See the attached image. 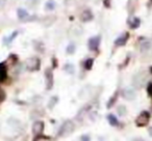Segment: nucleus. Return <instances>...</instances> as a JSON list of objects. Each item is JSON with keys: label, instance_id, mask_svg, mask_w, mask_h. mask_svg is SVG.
Listing matches in <instances>:
<instances>
[{"label": "nucleus", "instance_id": "1", "mask_svg": "<svg viewBox=\"0 0 152 141\" xmlns=\"http://www.w3.org/2000/svg\"><path fill=\"white\" fill-rule=\"evenodd\" d=\"M74 130H75V124H74V121H72V120H70V119L65 120V121L61 124L58 132H57V136L61 137V138L67 137V136H69V135H71L72 133L74 132Z\"/></svg>", "mask_w": 152, "mask_h": 141}, {"label": "nucleus", "instance_id": "2", "mask_svg": "<svg viewBox=\"0 0 152 141\" xmlns=\"http://www.w3.org/2000/svg\"><path fill=\"white\" fill-rule=\"evenodd\" d=\"M25 67L29 72H37L41 67V59L37 56L29 57V58L26 60Z\"/></svg>", "mask_w": 152, "mask_h": 141}, {"label": "nucleus", "instance_id": "3", "mask_svg": "<svg viewBox=\"0 0 152 141\" xmlns=\"http://www.w3.org/2000/svg\"><path fill=\"white\" fill-rule=\"evenodd\" d=\"M150 117H151V115H150L149 112L142 111L141 113L137 115V117L135 118V124H137V127H140V128L146 127L148 124H149Z\"/></svg>", "mask_w": 152, "mask_h": 141}, {"label": "nucleus", "instance_id": "4", "mask_svg": "<svg viewBox=\"0 0 152 141\" xmlns=\"http://www.w3.org/2000/svg\"><path fill=\"white\" fill-rule=\"evenodd\" d=\"M45 83H46V89L47 90H51L53 88V84H54V78H53V72L50 67H47L45 69Z\"/></svg>", "mask_w": 152, "mask_h": 141}, {"label": "nucleus", "instance_id": "5", "mask_svg": "<svg viewBox=\"0 0 152 141\" xmlns=\"http://www.w3.org/2000/svg\"><path fill=\"white\" fill-rule=\"evenodd\" d=\"M100 44H101V36L100 35H95L93 38H91L88 42V48L90 51H98L99 50Z\"/></svg>", "mask_w": 152, "mask_h": 141}, {"label": "nucleus", "instance_id": "6", "mask_svg": "<svg viewBox=\"0 0 152 141\" xmlns=\"http://www.w3.org/2000/svg\"><path fill=\"white\" fill-rule=\"evenodd\" d=\"M129 38H130V34L129 32H123L122 34L118 36V38L115 40V46L116 47H123L127 44Z\"/></svg>", "mask_w": 152, "mask_h": 141}, {"label": "nucleus", "instance_id": "7", "mask_svg": "<svg viewBox=\"0 0 152 141\" xmlns=\"http://www.w3.org/2000/svg\"><path fill=\"white\" fill-rule=\"evenodd\" d=\"M121 95H122L123 99L127 100V101H133V100L137 98L135 90L132 88H129V87L122 89V91H121Z\"/></svg>", "mask_w": 152, "mask_h": 141}, {"label": "nucleus", "instance_id": "8", "mask_svg": "<svg viewBox=\"0 0 152 141\" xmlns=\"http://www.w3.org/2000/svg\"><path fill=\"white\" fill-rule=\"evenodd\" d=\"M145 80H146L145 74H142V73L141 74H137L132 78V85L134 86V88L140 89V88H142V86H143Z\"/></svg>", "mask_w": 152, "mask_h": 141}, {"label": "nucleus", "instance_id": "9", "mask_svg": "<svg viewBox=\"0 0 152 141\" xmlns=\"http://www.w3.org/2000/svg\"><path fill=\"white\" fill-rule=\"evenodd\" d=\"M44 128H45L44 121H42V120H36L34 122V124H32V134L34 136H40L43 133V131H44Z\"/></svg>", "mask_w": 152, "mask_h": 141}, {"label": "nucleus", "instance_id": "10", "mask_svg": "<svg viewBox=\"0 0 152 141\" xmlns=\"http://www.w3.org/2000/svg\"><path fill=\"white\" fill-rule=\"evenodd\" d=\"M80 20L83 23H88V22H91L94 20V14L91 9H86L83 11V13L80 14Z\"/></svg>", "mask_w": 152, "mask_h": 141}, {"label": "nucleus", "instance_id": "11", "mask_svg": "<svg viewBox=\"0 0 152 141\" xmlns=\"http://www.w3.org/2000/svg\"><path fill=\"white\" fill-rule=\"evenodd\" d=\"M151 48H152V42L149 38H143L142 42H140V50H141V52L146 53L151 50Z\"/></svg>", "mask_w": 152, "mask_h": 141}, {"label": "nucleus", "instance_id": "12", "mask_svg": "<svg viewBox=\"0 0 152 141\" xmlns=\"http://www.w3.org/2000/svg\"><path fill=\"white\" fill-rule=\"evenodd\" d=\"M17 16L20 21L25 22V21H29L30 20L29 13H28L25 9H23V7H19V9H17Z\"/></svg>", "mask_w": 152, "mask_h": 141}, {"label": "nucleus", "instance_id": "13", "mask_svg": "<svg viewBox=\"0 0 152 141\" xmlns=\"http://www.w3.org/2000/svg\"><path fill=\"white\" fill-rule=\"evenodd\" d=\"M7 79V67L4 62L0 63V83H3Z\"/></svg>", "mask_w": 152, "mask_h": 141}, {"label": "nucleus", "instance_id": "14", "mask_svg": "<svg viewBox=\"0 0 152 141\" xmlns=\"http://www.w3.org/2000/svg\"><path fill=\"white\" fill-rule=\"evenodd\" d=\"M128 25L131 29H137L141 26V19L137 17H132L128 20Z\"/></svg>", "mask_w": 152, "mask_h": 141}, {"label": "nucleus", "instance_id": "15", "mask_svg": "<svg viewBox=\"0 0 152 141\" xmlns=\"http://www.w3.org/2000/svg\"><path fill=\"white\" fill-rule=\"evenodd\" d=\"M56 21V17L55 16H47L42 20V24L45 27H50L51 25L54 24V22Z\"/></svg>", "mask_w": 152, "mask_h": 141}, {"label": "nucleus", "instance_id": "16", "mask_svg": "<svg viewBox=\"0 0 152 141\" xmlns=\"http://www.w3.org/2000/svg\"><path fill=\"white\" fill-rule=\"evenodd\" d=\"M18 35H19V31H18V30H15L13 33H11L9 36H7V38H4V40H4V45H7V46L11 45L12 43H13V40H15Z\"/></svg>", "mask_w": 152, "mask_h": 141}, {"label": "nucleus", "instance_id": "17", "mask_svg": "<svg viewBox=\"0 0 152 141\" xmlns=\"http://www.w3.org/2000/svg\"><path fill=\"white\" fill-rule=\"evenodd\" d=\"M118 97H119V91L117 90L116 93H114V95L110 97V99L108 100V102H107V104H106V108L107 109H110V108H112L113 106L116 104V102H117V100H118Z\"/></svg>", "mask_w": 152, "mask_h": 141}, {"label": "nucleus", "instance_id": "18", "mask_svg": "<svg viewBox=\"0 0 152 141\" xmlns=\"http://www.w3.org/2000/svg\"><path fill=\"white\" fill-rule=\"evenodd\" d=\"M90 107H91L90 105H87V106H85V107L81 108V109L78 111V113H77V116H76V117H77V119H79V120L83 119V118L85 117L86 114H87L88 112H89Z\"/></svg>", "mask_w": 152, "mask_h": 141}, {"label": "nucleus", "instance_id": "19", "mask_svg": "<svg viewBox=\"0 0 152 141\" xmlns=\"http://www.w3.org/2000/svg\"><path fill=\"white\" fill-rule=\"evenodd\" d=\"M56 7V2L54 0H47L46 3H45V9L47 12H52Z\"/></svg>", "mask_w": 152, "mask_h": 141}, {"label": "nucleus", "instance_id": "20", "mask_svg": "<svg viewBox=\"0 0 152 141\" xmlns=\"http://www.w3.org/2000/svg\"><path fill=\"white\" fill-rule=\"evenodd\" d=\"M107 121H108V124H110V126H113V127L119 126L118 118H117L114 114H108V115H107Z\"/></svg>", "mask_w": 152, "mask_h": 141}, {"label": "nucleus", "instance_id": "21", "mask_svg": "<svg viewBox=\"0 0 152 141\" xmlns=\"http://www.w3.org/2000/svg\"><path fill=\"white\" fill-rule=\"evenodd\" d=\"M93 65H94V58H91V57H89V58H87L85 61H83V67H85L87 71H90V69H92Z\"/></svg>", "mask_w": 152, "mask_h": 141}, {"label": "nucleus", "instance_id": "22", "mask_svg": "<svg viewBox=\"0 0 152 141\" xmlns=\"http://www.w3.org/2000/svg\"><path fill=\"white\" fill-rule=\"evenodd\" d=\"M58 103V97H56V95H53V97L50 98V100H49L48 102V108L49 109H53V108L56 106V104Z\"/></svg>", "mask_w": 152, "mask_h": 141}, {"label": "nucleus", "instance_id": "23", "mask_svg": "<svg viewBox=\"0 0 152 141\" xmlns=\"http://www.w3.org/2000/svg\"><path fill=\"white\" fill-rule=\"evenodd\" d=\"M64 69L69 75H74V73H75V67L72 63H66L65 67H64Z\"/></svg>", "mask_w": 152, "mask_h": 141}, {"label": "nucleus", "instance_id": "24", "mask_svg": "<svg viewBox=\"0 0 152 141\" xmlns=\"http://www.w3.org/2000/svg\"><path fill=\"white\" fill-rule=\"evenodd\" d=\"M75 51H76V45L74 44V43H70V44L67 46V48H66V52H67V54H69V55L74 54Z\"/></svg>", "mask_w": 152, "mask_h": 141}, {"label": "nucleus", "instance_id": "25", "mask_svg": "<svg viewBox=\"0 0 152 141\" xmlns=\"http://www.w3.org/2000/svg\"><path fill=\"white\" fill-rule=\"evenodd\" d=\"M70 32L71 33H74L73 36H76V38H78V36H80L81 34H83V29H81L80 27H78V26H76V27H73L71 30H70Z\"/></svg>", "mask_w": 152, "mask_h": 141}, {"label": "nucleus", "instance_id": "26", "mask_svg": "<svg viewBox=\"0 0 152 141\" xmlns=\"http://www.w3.org/2000/svg\"><path fill=\"white\" fill-rule=\"evenodd\" d=\"M117 112L120 116H125L127 114V108L124 105H120L117 108Z\"/></svg>", "mask_w": 152, "mask_h": 141}, {"label": "nucleus", "instance_id": "27", "mask_svg": "<svg viewBox=\"0 0 152 141\" xmlns=\"http://www.w3.org/2000/svg\"><path fill=\"white\" fill-rule=\"evenodd\" d=\"M34 141H50V139H49L48 137H46V136H42V135H40V136L34 137Z\"/></svg>", "mask_w": 152, "mask_h": 141}, {"label": "nucleus", "instance_id": "28", "mask_svg": "<svg viewBox=\"0 0 152 141\" xmlns=\"http://www.w3.org/2000/svg\"><path fill=\"white\" fill-rule=\"evenodd\" d=\"M5 98H7V95H5L4 90L0 88V103H2V102L5 100Z\"/></svg>", "mask_w": 152, "mask_h": 141}, {"label": "nucleus", "instance_id": "29", "mask_svg": "<svg viewBox=\"0 0 152 141\" xmlns=\"http://www.w3.org/2000/svg\"><path fill=\"white\" fill-rule=\"evenodd\" d=\"M79 141H91V137L88 134H85V135H83V136H80Z\"/></svg>", "mask_w": 152, "mask_h": 141}, {"label": "nucleus", "instance_id": "30", "mask_svg": "<svg viewBox=\"0 0 152 141\" xmlns=\"http://www.w3.org/2000/svg\"><path fill=\"white\" fill-rule=\"evenodd\" d=\"M147 93H148V95H149V97L152 99V82L148 84V86H147Z\"/></svg>", "mask_w": 152, "mask_h": 141}, {"label": "nucleus", "instance_id": "31", "mask_svg": "<svg viewBox=\"0 0 152 141\" xmlns=\"http://www.w3.org/2000/svg\"><path fill=\"white\" fill-rule=\"evenodd\" d=\"M7 4V0H0V11H2Z\"/></svg>", "mask_w": 152, "mask_h": 141}, {"label": "nucleus", "instance_id": "32", "mask_svg": "<svg viewBox=\"0 0 152 141\" xmlns=\"http://www.w3.org/2000/svg\"><path fill=\"white\" fill-rule=\"evenodd\" d=\"M52 67H57V59L56 57H52Z\"/></svg>", "mask_w": 152, "mask_h": 141}, {"label": "nucleus", "instance_id": "33", "mask_svg": "<svg viewBox=\"0 0 152 141\" xmlns=\"http://www.w3.org/2000/svg\"><path fill=\"white\" fill-rule=\"evenodd\" d=\"M103 4H104V7H105L110 9V0H104Z\"/></svg>", "mask_w": 152, "mask_h": 141}, {"label": "nucleus", "instance_id": "34", "mask_svg": "<svg viewBox=\"0 0 152 141\" xmlns=\"http://www.w3.org/2000/svg\"><path fill=\"white\" fill-rule=\"evenodd\" d=\"M132 141H145L143 138H141V137H137V138H134Z\"/></svg>", "mask_w": 152, "mask_h": 141}, {"label": "nucleus", "instance_id": "35", "mask_svg": "<svg viewBox=\"0 0 152 141\" xmlns=\"http://www.w3.org/2000/svg\"><path fill=\"white\" fill-rule=\"evenodd\" d=\"M149 134L152 136V128H150V129H149Z\"/></svg>", "mask_w": 152, "mask_h": 141}, {"label": "nucleus", "instance_id": "36", "mask_svg": "<svg viewBox=\"0 0 152 141\" xmlns=\"http://www.w3.org/2000/svg\"><path fill=\"white\" fill-rule=\"evenodd\" d=\"M150 72H151V74H152V67H150Z\"/></svg>", "mask_w": 152, "mask_h": 141}, {"label": "nucleus", "instance_id": "37", "mask_svg": "<svg viewBox=\"0 0 152 141\" xmlns=\"http://www.w3.org/2000/svg\"><path fill=\"white\" fill-rule=\"evenodd\" d=\"M32 1H36V2H38V1H39V0H32Z\"/></svg>", "mask_w": 152, "mask_h": 141}, {"label": "nucleus", "instance_id": "38", "mask_svg": "<svg viewBox=\"0 0 152 141\" xmlns=\"http://www.w3.org/2000/svg\"><path fill=\"white\" fill-rule=\"evenodd\" d=\"M151 2H152V0H151Z\"/></svg>", "mask_w": 152, "mask_h": 141}]
</instances>
